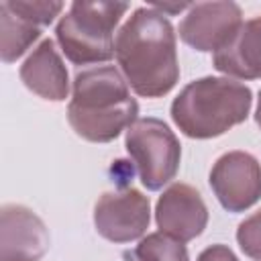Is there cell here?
<instances>
[{"instance_id":"obj_18","label":"cell","mask_w":261,"mask_h":261,"mask_svg":"<svg viewBox=\"0 0 261 261\" xmlns=\"http://www.w3.org/2000/svg\"><path fill=\"white\" fill-rule=\"evenodd\" d=\"M255 122L261 128V90H259V98H257V110H255Z\"/></svg>"},{"instance_id":"obj_1","label":"cell","mask_w":261,"mask_h":261,"mask_svg":"<svg viewBox=\"0 0 261 261\" xmlns=\"http://www.w3.org/2000/svg\"><path fill=\"white\" fill-rule=\"evenodd\" d=\"M114 55L128 88L143 98L169 94L179 80L175 31L153 6H139L114 39Z\"/></svg>"},{"instance_id":"obj_5","label":"cell","mask_w":261,"mask_h":261,"mask_svg":"<svg viewBox=\"0 0 261 261\" xmlns=\"http://www.w3.org/2000/svg\"><path fill=\"white\" fill-rule=\"evenodd\" d=\"M124 149L137 167L141 184L149 192L161 190L177 175L181 145L175 133L161 118H137L126 128Z\"/></svg>"},{"instance_id":"obj_16","label":"cell","mask_w":261,"mask_h":261,"mask_svg":"<svg viewBox=\"0 0 261 261\" xmlns=\"http://www.w3.org/2000/svg\"><path fill=\"white\" fill-rule=\"evenodd\" d=\"M237 243L249 259L261 261V210L253 212L237 226Z\"/></svg>"},{"instance_id":"obj_17","label":"cell","mask_w":261,"mask_h":261,"mask_svg":"<svg viewBox=\"0 0 261 261\" xmlns=\"http://www.w3.org/2000/svg\"><path fill=\"white\" fill-rule=\"evenodd\" d=\"M196 261H239V257L232 253L230 247L218 243V245H210V247H206V249L198 255Z\"/></svg>"},{"instance_id":"obj_15","label":"cell","mask_w":261,"mask_h":261,"mask_svg":"<svg viewBox=\"0 0 261 261\" xmlns=\"http://www.w3.org/2000/svg\"><path fill=\"white\" fill-rule=\"evenodd\" d=\"M10 10L29 18L39 27H49L63 10V2L57 0H4Z\"/></svg>"},{"instance_id":"obj_4","label":"cell","mask_w":261,"mask_h":261,"mask_svg":"<svg viewBox=\"0 0 261 261\" xmlns=\"http://www.w3.org/2000/svg\"><path fill=\"white\" fill-rule=\"evenodd\" d=\"M126 2L75 0L55 27V41L73 65L104 63L114 57V31Z\"/></svg>"},{"instance_id":"obj_6","label":"cell","mask_w":261,"mask_h":261,"mask_svg":"<svg viewBox=\"0 0 261 261\" xmlns=\"http://www.w3.org/2000/svg\"><path fill=\"white\" fill-rule=\"evenodd\" d=\"M151 222L149 196L135 188L104 192L94 206L96 232L110 243H130L141 239Z\"/></svg>"},{"instance_id":"obj_2","label":"cell","mask_w":261,"mask_h":261,"mask_svg":"<svg viewBox=\"0 0 261 261\" xmlns=\"http://www.w3.org/2000/svg\"><path fill=\"white\" fill-rule=\"evenodd\" d=\"M139 114L128 84L114 65L77 71L67 104V122L90 143H110L126 130Z\"/></svg>"},{"instance_id":"obj_7","label":"cell","mask_w":261,"mask_h":261,"mask_svg":"<svg viewBox=\"0 0 261 261\" xmlns=\"http://www.w3.org/2000/svg\"><path fill=\"white\" fill-rule=\"evenodd\" d=\"M208 181L216 200L228 212H245L261 200V163L247 151L220 155Z\"/></svg>"},{"instance_id":"obj_11","label":"cell","mask_w":261,"mask_h":261,"mask_svg":"<svg viewBox=\"0 0 261 261\" xmlns=\"http://www.w3.org/2000/svg\"><path fill=\"white\" fill-rule=\"evenodd\" d=\"M27 90L43 100L63 102L69 94V75L53 39H43L18 69Z\"/></svg>"},{"instance_id":"obj_12","label":"cell","mask_w":261,"mask_h":261,"mask_svg":"<svg viewBox=\"0 0 261 261\" xmlns=\"http://www.w3.org/2000/svg\"><path fill=\"white\" fill-rule=\"evenodd\" d=\"M212 65L230 80H261V16L243 20L232 39L212 53Z\"/></svg>"},{"instance_id":"obj_9","label":"cell","mask_w":261,"mask_h":261,"mask_svg":"<svg viewBox=\"0 0 261 261\" xmlns=\"http://www.w3.org/2000/svg\"><path fill=\"white\" fill-rule=\"evenodd\" d=\"M155 222L159 232L188 243L200 237L208 224V208L200 192L188 184H171L155 204Z\"/></svg>"},{"instance_id":"obj_3","label":"cell","mask_w":261,"mask_h":261,"mask_svg":"<svg viewBox=\"0 0 261 261\" xmlns=\"http://www.w3.org/2000/svg\"><path fill=\"white\" fill-rule=\"evenodd\" d=\"M253 104L249 86L230 77H198L173 98V124L190 139H214L247 120Z\"/></svg>"},{"instance_id":"obj_10","label":"cell","mask_w":261,"mask_h":261,"mask_svg":"<svg viewBox=\"0 0 261 261\" xmlns=\"http://www.w3.org/2000/svg\"><path fill=\"white\" fill-rule=\"evenodd\" d=\"M45 222L22 204L0 210V261H41L49 249Z\"/></svg>"},{"instance_id":"obj_13","label":"cell","mask_w":261,"mask_h":261,"mask_svg":"<svg viewBox=\"0 0 261 261\" xmlns=\"http://www.w3.org/2000/svg\"><path fill=\"white\" fill-rule=\"evenodd\" d=\"M41 37V27L16 14L8 4L0 2V55L4 63H12Z\"/></svg>"},{"instance_id":"obj_14","label":"cell","mask_w":261,"mask_h":261,"mask_svg":"<svg viewBox=\"0 0 261 261\" xmlns=\"http://www.w3.org/2000/svg\"><path fill=\"white\" fill-rule=\"evenodd\" d=\"M135 261H190V255L181 241L163 232H151L135 247Z\"/></svg>"},{"instance_id":"obj_8","label":"cell","mask_w":261,"mask_h":261,"mask_svg":"<svg viewBox=\"0 0 261 261\" xmlns=\"http://www.w3.org/2000/svg\"><path fill=\"white\" fill-rule=\"evenodd\" d=\"M243 24V10L237 2H196L181 18L179 39L202 53L222 49Z\"/></svg>"}]
</instances>
